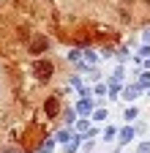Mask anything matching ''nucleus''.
Masks as SVG:
<instances>
[{"mask_svg":"<svg viewBox=\"0 0 150 153\" xmlns=\"http://www.w3.org/2000/svg\"><path fill=\"white\" fill-rule=\"evenodd\" d=\"M44 109H47V115H49V118H55V115L60 112V104H58V99H47Z\"/></svg>","mask_w":150,"mask_h":153,"instance_id":"3","label":"nucleus"},{"mask_svg":"<svg viewBox=\"0 0 150 153\" xmlns=\"http://www.w3.org/2000/svg\"><path fill=\"white\" fill-rule=\"evenodd\" d=\"M137 115H139V112H137L134 107H128V109H126V120H134V118H137Z\"/></svg>","mask_w":150,"mask_h":153,"instance_id":"6","label":"nucleus"},{"mask_svg":"<svg viewBox=\"0 0 150 153\" xmlns=\"http://www.w3.org/2000/svg\"><path fill=\"white\" fill-rule=\"evenodd\" d=\"M139 85H142V88H147V85H150V74H142V79H139Z\"/></svg>","mask_w":150,"mask_h":153,"instance_id":"7","label":"nucleus"},{"mask_svg":"<svg viewBox=\"0 0 150 153\" xmlns=\"http://www.w3.org/2000/svg\"><path fill=\"white\" fill-rule=\"evenodd\" d=\"M137 93H139V85H131V88L126 90V99H137Z\"/></svg>","mask_w":150,"mask_h":153,"instance_id":"4","label":"nucleus"},{"mask_svg":"<svg viewBox=\"0 0 150 153\" xmlns=\"http://www.w3.org/2000/svg\"><path fill=\"white\" fill-rule=\"evenodd\" d=\"M106 118V109H96V120H104Z\"/></svg>","mask_w":150,"mask_h":153,"instance_id":"8","label":"nucleus"},{"mask_svg":"<svg viewBox=\"0 0 150 153\" xmlns=\"http://www.w3.org/2000/svg\"><path fill=\"white\" fill-rule=\"evenodd\" d=\"M52 148H55V142H52V140H49V142H44V148H41V150H44V153H49V150H52Z\"/></svg>","mask_w":150,"mask_h":153,"instance_id":"9","label":"nucleus"},{"mask_svg":"<svg viewBox=\"0 0 150 153\" xmlns=\"http://www.w3.org/2000/svg\"><path fill=\"white\" fill-rule=\"evenodd\" d=\"M52 71H55V68H52V63H49V60H35V63H33V76H35V79H41V82H44V79H49Z\"/></svg>","mask_w":150,"mask_h":153,"instance_id":"1","label":"nucleus"},{"mask_svg":"<svg viewBox=\"0 0 150 153\" xmlns=\"http://www.w3.org/2000/svg\"><path fill=\"white\" fill-rule=\"evenodd\" d=\"M49 49V38L47 36H35L33 41H30V55H41Z\"/></svg>","mask_w":150,"mask_h":153,"instance_id":"2","label":"nucleus"},{"mask_svg":"<svg viewBox=\"0 0 150 153\" xmlns=\"http://www.w3.org/2000/svg\"><path fill=\"white\" fill-rule=\"evenodd\" d=\"M145 41H150V27H147V30H145Z\"/></svg>","mask_w":150,"mask_h":153,"instance_id":"10","label":"nucleus"},{"mask_svg":"<svg viewBox=\"0 0 150 153\" xmlns=\"http://www.w3.org/2000/svg\"><path fill=\"white\" fill-rule=\"evenodd\" d=\"M131 137H134V131H131V128H123L120 131V142H128Z\"/></svg>","mask_w":150,"mask_h":153,"instance_id":"5","label":"nucleus"}]
</instances>
